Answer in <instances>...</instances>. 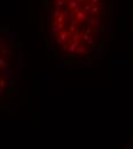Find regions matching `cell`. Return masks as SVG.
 Instances as JSON below:
<instances>
[{
    "label": "cell",
    "mask_w": 133,
    "mask_h": 149,
    "mask_svg": "<svg viewBox=\"0 0 133 149\" xmlns=\"http://www.w3.org/2000/svg\"><path fill=\"white\" fill-rule=\"evenodd\" d=\"M45 36L64 60H86L104 47L114 24V0H41Z\"/></svg>",
    "instance_id": "cell-1"
}]
</instances>
